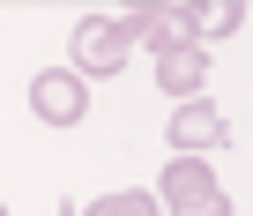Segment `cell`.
<instances>
[{
	"label": "cell",
	"instance_id": "7",
	"mask_svg": "<svg viewBox=\"0 0 253 216\" xmlns=\"http://www.w3.org/2000/svg\"><path fill=\"white\" fill-rule=\"evenodd\" d=\"M238 23H246L238 0H209V8H194V30H201V38H223V30H238Z\"/></svg>",
	"mask_w": 253,
	"mask_h": 216
},
{
	"label": "cell",
	"instance_id": "2",
	"mask_svg": "<svg viewBox=\"0 0 253 216\" xmlns=\"http://www.w3.org/2000/svg\"><path fill=\"white\" fill-rule=\"evenodd\" d=\"M30 112H38L45 127H75V120L89 112V82H82L75 67H45V75L30 82Z\"/></svg>",
	"mask_w": 253,
	"mask_h": 216
},
{
	"label": "cell",
	"instance_id": "3",
	"mask_svg": "<svg viewBox=\"0 0 253 216\" xmlns=\"http://www.w3.org/2000/svg\"><path fill=\"white\" fill-rule=\"evenodd\" d=\"M171 149H179V157L223 149V112H216L209 97H194V104H179V112H171Z\"/></svg>",
	"mask_w": 253,
	"mask_h": 216
},
{
	"label": "cell",
	"instance_id": "4",
	"mask_svg": "<svg viewBox=\"0 0 253 216\" xmlns=\"http://www.w3.org/2000/svg\"><path fill=\"white\" fill-rule=\"evenodd\" d=\"M201 82H209V52H201V45H171V52H157V89H171L179 104H194Z\"/></svg>",
	"mask_w": 253,
	"mask_h": 216
},
{
	"label": "cell",
	"instance_id": "5",
	"mask_svg": "<svg viewBox=\"0 0 253 216\" xmlns=\"http://www.w3.org/2000/svg\"><path fill=\"white\" fill-rule=\"evenodd\" d=\"M164 209H186V201H209V194H223L216 186V172H209V157H171L164 164Z\"/></svg>",
	"mask_w": 253,
	"mask_h": 216
},
{
	"label": "cell",
	"instance_id": "9",
	"mask_svg": "<svg viewBox=\"0 0 253 216\" xmlns=\"http://www.w3.org/2000/svg\"><path fill=\"white\" fill-rule=\"evenodd\" d=\"M60 216H82V209H60Z\"/></svg>",
	"mask_w": 253,
	"mask_h": 216
},
{
	"label": "cell",
	"instance_id": "1",
	"mask_svg": "<svg viewBox=\"0 0 253 216\" xmlns=\"http://www.w3.org/2000/svg\"><path fill=\"white\" fill-rule=\"evenodd\" d=\"M126 52H134V38H126L119 15H82V23H75V75H82V82H89V75H119Z\"/></svg>",
	"mask_w": 253,
	"mask_h": 216
},
{
	"label": "cell",
	"instance_id": "6",
	"mask_svg": "<svg viewBox=\"0 0 253 216\" xmlns=\"http://www.w3.org/2000/svg\"><path fill=\"white\" fill-rule=\"evenodd\" d=\"M82 216H157V194H142V186H126V194H104V201H89Z\"/></svg>",
	"mask_w": 253,
	"mask_h": 216
},
{
	"label": "cell",
	"instance_id": "10",
	"mask_svg": "<svg viewBox=\"0 0 253 216\" xmlns=\"http://www.w3.org/2000/svg\"><path fill=\"white\" fill-rule=\"evenodd\" d=\"M0 216H8V209H0Z\"/></svg>",
	"mask_w": 253,
	"mask_h": 216
},
{
	"label": "cell",
	"instance_id": "8",
	"mask_svg": "<svg viewBox=\"0 0 253 216\" xmlns=\"http://www.w3.org/2000/svg\"><path fill=\"white\" fill-rule=\"evenodd\" d=\"M171 216H231V201H223V194H209V201H186V209H171Z\"/></svg>",
	"mask_w": 253,
	"mask_h": 216
}]
</instances>
